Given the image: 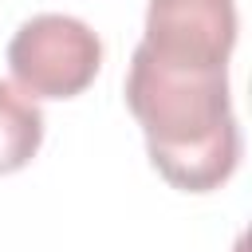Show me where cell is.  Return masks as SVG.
I'll return each instance as SVG.
<instances>
[{"label":"cell","mask_w":252,"mask_h":252,"mask_svg":"<svg viewBox=\"0 0 252 252\" xmlns=\"http://www.w3.org/2000/svg\"><path fill=\"white\" fill-rule=\"evenodd\" d=\"M126 106L146 134L154 169L185 193L220 189L240 165V126L224 67H185L146 43L130 55Z\"/></svg>","instance_id":"obj_1"},{"label":"cell","mask_w":252,"mask_h":252,"mask_svg":"<svg viewBox=\"0 0 252 252\" xmlns=\"http://www.w3.org/2000/svg\"><path fill=\"white\" fill-rule=\"evenodd\" d=\"M8 67L28 98H75L102 67V39L79 16L43 12L12 35Z\"/></svg>","instance_id":"obj_2"},{"label":"cell","mask_w":252,"mask_h":252,"mask_svg":"<svg viewBox=\"0 0 252 252\" xmlns=\"http://www.w3.org/2000/svg\"><path fill=\"white\" fill-rule=\"evenodd\" d=\"M236 0H150L142 43L185 67H224L236 47Z\"/></svg>","instance_id":"obj_3"},{"label":"cell","mask_w":252,"mask_h":252,"mask_svg":"<svg viewBox=\"0 0 252 252\" xmlns=\"http://www.w3.org/2000/svg\"><path fill=\"white\" fill-rule=\"evenodd\" d=\"M43 142V110L20 87L0 79V177L24 169Z\"/></svg>","instance_id":"obj_4"}]
</instances>
